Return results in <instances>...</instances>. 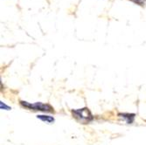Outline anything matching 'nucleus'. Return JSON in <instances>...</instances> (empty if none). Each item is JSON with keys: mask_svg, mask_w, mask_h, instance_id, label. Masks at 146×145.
I'll return each instance as SVG.
<instances>
[{"mask_svg": "<svg viewBox=\"0 0 146 145\" xmlns=\"http://www.w3.org/2000/svg\"><path fill=\"white\" fill-rule=\"evenodd\" d=\"M38 119L39 120H41L43 122H54V118L52 117V116H49V115H39L37 116Z\"/></svg>", "mask_w": 146, "mask_h": 145, "instance_id": "4", "label": "nucleus"}, {"mask_svg": "<svg viewBox=\"0 0 146 145\" xmlns=\"http://www.w3.org/2000/svg\"><path fill=\"white\" fill-rule=\"evenodd\" d=\"M72 114L75 119L82 124H88L94 120V116H93V115L88 108L73 109Z\"/></svg>", "mask_w": 146, "mask_h": 145, "instance_id": "1", "label": "nucleus"}, {"mask_svg": "<svg viewBox=\"0 0 146 145\" xmlns=\"http://www.w3.org/2000/svg\"><path fill=\"white\" fill-rule=\"evenodd\" d=\"M130 1L134 2L135 4L137 5H144V0H130Z\"/></svg>", "mask_w": 146, "mask_h": 145, "instance_id": "6", "label": "nucleus"}, {"mask_svg": "<svg viewBox=\"0 0 146 145\" xmlns=\"http://www.w3.org/2000/svg\"><path fill=\"white\" fill-rule=\"evenodd\" d=\"M118 116L122 118L123 120H124L126 123H132L135 119V114L123 113V114H118Z\"/></svg>", "mask_w": 146, "mask_h": 145, "instance_id": "3", "label": "nucleus"}, {"mask_svg": "<svg viewBox=\"0 0 146 145\" xmlns=\"http://www.w3.org/2000/svg\"><path fill=\"white\" fill-rule=\"evenodd\" d=\"M20 104L24 108H26L31 110L35 111H42V112H47V113H52L54 112V109L49 104H44L41 102H35V103H29L27 101H20Z\"/></svg>", "mask_w": 146, "mask_h": 145, "instance_id": "2", "label": "nucleus"}, {"mask_svg": "<svg viewBox=\"0 0 146 145\" xmlns=\"http://www.w3.org/2000/svg\"><path fill=\"white\" fill-rule=\"evenodd\" d=\"M0 108H1V109H5V110H11V108H10L9 106H7V105H5L3 101L0 102Z\"/></svg>", "mask_w": 146, "mask_h": 145, "instance_id": "5", "label": "nucleus"}]
</instances>
